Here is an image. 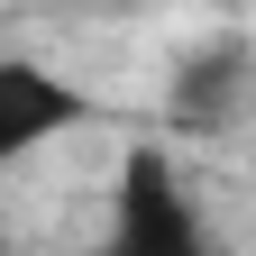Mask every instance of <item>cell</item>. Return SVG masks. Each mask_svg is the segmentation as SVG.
Listing matches in <instances>:
<instances>
[{
	"instance_id": "1",
	"label": "cell",
	"mask_w": 256,
	"mask_h": 256,
	"mask_svg": "<svg viewBox=\"0 0 256 256\" xmlns=\"http://www.w3.org/2000/svg\"><path fill=\"white\" fill-rule=\"evenodd\" d=\"M101 256H220L202 192L183 183V165L156 138L128 146L119 174H110V238H101Z\"/></svg>"
},
{
	"instance_id": "2",
	"label": "cell",
	"mask_w": 256,
	"mask_h": 256,
	"mask_svg": "<svg viewBox=\"0 0 256 256\" xmlns=\"http://www.w3.org/2000/svg\"><path fill=\"white\" fill-rule=\"evenodd\" d=\"M256 119V37H202L165 74V128L174 138H238Z\"/></svg>"
},
{
	"instance_id": "3",
	"label": "cell",
	"mask_w": 256,
	"mask_h": 256,
	"mask_svg": "<svg viewBox=\"0 0 256 256\" xmlns=\"http://www.w3.org/2000/svg\"><path fill=\"white\" fill-rule=\"evenodd\" d=\"M82 119H92V92L74 74H55V64L28 55V46L0 55V165H28L37 146L74 138Z\"/></svg>"
}]
</instances>
